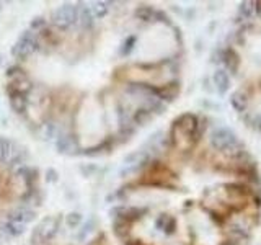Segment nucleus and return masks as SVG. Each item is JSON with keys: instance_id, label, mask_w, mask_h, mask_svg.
<instances>
[{"instance_id": "f257e3e1", "label": "nucleus", "mask_w": 261, "mask_h": 245, "mask_svg": "<svg viewBox=\"0 0 261 245\" xmlns=\"http://www.w3.org/2000/svg\"><path fill=\"white\" fill-rule=\"evenodd\" d=\"M59 231V219L57 217H44L41 223L35 227L31 235L33 243H43L53 240V237Z\"/></svg>"}, {"instance_id": "f03ea898", "label": "nucleus", "mask_w": 261, "mask_h": 245, "mask_svg": "<svg viewBox=\"0 0 261 245\" xmlns=\"http://www.w3.org/2000/svg\"><path fill=\"white\" fill-rule=\"evenodd\" d=\"M39 46L36 36L33 35L31 31H23V35L18 38V41L13 44L12 47V54L16 57V59H27L33 53L36 51Z\"/></svg>"}, {"instance_id": "7ed1b4c3", "label": "nucleus", "mask_w": 261, "mask_h": 245, "mask_svg": "<svg viewBox=\"0 0 261 245\" xmlns=\"http://www.w3.org/2000/svg\"><path fill=\"white\" fill-rule=\"evenodd\" d=\"M51 20L56 27L59 28H69L70 24H73L75 21H79V7L65 4L59 8H56L51 15Z\"/></svg>"}, {"instance_id": "20e7f679", "label": "nucleus", "mask_w": 261, "mask_h": 245, "mask_svg": "<svg viewBox=\"0 0 261 245\" xmlns=\"http://www.w3.org/2000/svg\"><path fill=\"white\" fill-rule=\"evenodd\" d=\"M220 57L225 65V69L230 72V76H240V67H242V59L239 51L233 46H227L220 51Z\"/></svg>"}, {"instance_id": "39448f33", "label": "nucleus", "mask_w": 261, "mask_h": 245, "mask_svg": "<svg viewBox=\"0 0 261 245\" xmlns=\"http://www.w3.org/2000/svg\"><path fill=\"white\" fill-rule=\"evenodd\" d=\"M31 88H33L31 80L27 77V74L24 72H20V74H16V76L10 77V82H8V85H7V92L10 95H24L27 96V93L31 92Z\"/></svg>"}, {"instance_id": "423d86ee", "label": "nucleus", "mask_w": 261, "mask_h": 245, "mask_svg": "<svg viewBox=\"0 0 261 245\" xmlns=\"http://www.w3.org/2000/svg\"><path fill=\"white\" fill-rule=\"evenodd\" d=\"M179 90H181L179 80H171V82H167V84H163L160 87H153V93L160 102H173L175 98L179 95Z\"/></svg>"}, {"instance_id": "0eeeda50", "label": "nucleus", "mask_w": 261, "mask_h": 245, "mask_svg": "<svg viewBox=\"0 0 261 245\" xmlns=\"http://www.w3.org/2000/svg\"><path fill=\"white\" fill-rule=\"evenodd\" d=\"M36 216V212L33 211L31 208L28 206H16L15 209L12 211H8L7 212V219H10V220H16V223H21L27 226L28 223H31L33 219H35Z\"/></svg>"}, {"instance_id": "6e6552de", "label": "nucleus", "mask_w": 261, "mask_h": 245, "mask_svg": "<svg viewBox=\"0 0 261 245\" xmlns=\"http://www.w3.org/2000/svg\"><path fill=\"white\" fill-rule=\"evenodd\" d=\"M155 227H157L160 232L170 235V234L175 232L176 220H175V217H171L170 214H162V216L157 217V220H155Z\"/></svg>"}, {"instance_id": "1a4fd4ad", "label": "nucleus", "mask_w": 261, "mask_h": 245, "mask_svg": "<svg viewBox=\"0 0 261 245\" xmlns=\"http://www.w3.org/2000/svg\"><path fill=\"white\" fill-rule=\"evenodd\" d=\"M27 226L21 224V223H16V220H10V219H4L2 223H0V229H2V232H5L7 235H12V237H18L21 235L27 229Z\"/></svg>"}, {"instance_id": "9d476101", "label": "nucleus", "mask_w": 261, "mask_h": 245, "mask_svg": "<svg viewBox=\"0 0 261 245\" xmlns=\"http://www.w3.org/2000/svg\"><path fill=\"white\" fill-rule=\"evenodd\" d=\"M214 84H216L217 92L220 95H225L227 93L228 87H230V77H228V74L224 69H219L214 74Z\"/></svg>"}, {"instance_id": "9b49d317", "label": "nucleus", "mask_w": 261, "mask_h": 245, "mask_svg": "<svg viewBox=\"0 0 261 245\" xmlns=\"http://www.w3.org/2000/svg\"><path fill=\"white\" fill-rule=\"evenodd\" d=\"M130 224L133 223H130V220H126V219H119V217L114 219L113 231L116 234V237H119V239H126L130 232Z\"/></svg>"}, {"instance_id": "f8f14e48", "label": "nucleus", "mask_w": 261, "mask_h": 245, "mask_svg": "<svg viewBox=\"0 0 261 245\" xmlns=\"http://www.w3.org/2000/svg\"><path fill=\"white\" fill-rule=\"evenodd\" d=\"M57 151L62 152V154H69L73 151V147H75V141H73V137L69 136V134H62L57 137Z\"/></svg>"}, {"instance_id": "ddd939ff", "label": "nucleus", "mask_w": 261, "mask_h": 245, "mask_svg": "<svg viewBox=\"0 0 261 245\" xmlns=\"http://www.w3.org/2000/svg\"><path fill=\"white\" fill-rule=\"evenodd\" d=\"M10 106L15 113H24L28 108V98L24 95H10Z\"/></svg>"}, {"instance_id": "4468645a", "label": "nucleus", "mask_w": 261, "mask_h": 245, "mask_svg": "<svg viewBox=\"0 0 261 245\" xmlns=\"http://www.w3.org/2000/svg\"><path fill=\"white\" fill-rule=\"evenodd\" d=\"M38 134H39L41 139H44V141H49V139H54V137H56V134H57V128H56L54 122L46 121V122H43V125L39 126Z\"/></svg>"}, {"instance_id": "2eb2a0df", "label": "nucleus", "mask_w": 261, "mask_h": 245, "mask_svg": "<svg viewBox=\"0 0 261 245\" xmlns=\"http://www.w3.org/2000/svg\"><path fill=\"white\" fill-rule=\"evenodd\" d=\"M13 154V144L5 137H0V162H7Z\"/></svg>"}, {"instance_id": "dca6fc26", "label": "nucleus", "mask_w": 261, "mask_h": 245, "mask_svg": "<svg viewBox=\"0 0 261 245\" xmlns=\"http://www.w3.org/2000/svg\"><path fill=\"white\" fill-rule=\"evenodd\" d=\"M155 12L152 7H147V5H142V7H139L137 10H136V18H139L141 21H152V20H155Z\"/></svg>"}, {"instance_id": "f3484780", "label": "nucleus", "mask_w": 261, "mask_h": 245, "mask_svg": "<svg viewBox=\"0 0 261 245\" xmlns=\"http://www.w3.org/2000/svg\"><path fill=\"white\" fill-rule=\"evenodd\" d=\"M93 13H92V10L90 8H82V10H79V21H80V24L84 28H92L93 27Z\"/></svg>"}, {"instance_id": "a211bd4d", "label": "nucleus", "mask_w": 261, "mask_h": 245, "mask_svg": "<svg viewBox=\"0 0 261 245\" xmlns=\"http://www.w3.org/2000/svg\"><path fill=\"white\" fill-rule=\"evenodd\" d=\"M153 116V111L149 110V108H141L137 110L136 114H134V122L136 125H147Z\"/></svg>"}, {"instance_id": "6ab92c4d", "label": "nucleus", "mask_w": 261, "mask_h": 245, "mask_svg": "<svg viewBox=\"0 0 261 245\" xmlns=\"http://www.w3.org/2000/svg\"><path fill=\"white\" fill-rule=\"evenodd\" d=\"M80 223H82V214L80 212H69L67 216H65V224H67L69 227H77V226H80Z\"/></svg>"}, {"instance_id": "aec40b11", "label": "nucleus", "mask_w": 261, "mask_h": 245, "mask_svg": "<svg viewBox=\"0 0 261 245\" xmlns=\"http://www.w3.org/2000/svg\"><path fill=\"white\" fill-rule=\"evenodd\" d=\"M93 16H100V18H103V16L108 13V7H106L105 2H96L93 5V10H92Z\"/></svg>"}, {"instance_id": "412c9836", "label": "nucleus", "mask_w": 261, "mask_h": 245, "mask_svg": "<svg viewBox=\"0 0 261 245\" xmlns=\"http://www.w3.org/2000/svg\"><path fill=\"white\" fill-rule=\"evenodd\" d=\"M134 43H136V38H134V36H129L126 43L122 44L121 53H122V54H129V53H130V49H133V44H134Z\"/></svg>"}, {"instance_id": "4be33fe9", "label": "nucleus", "mask_w": 261, "mask_h": 245, "mask_svg": "<svg viewBox=\"0 0 261 245\" xmlns=\"http://www.w3.org/2000/svg\"><path fill=\"white\" fill-rule=\"evenodd\" d=\"M46 180H47V182H51V183L57 182V172L54 168H47V172H46Z\"/></svg>"}, {"instance_id": "5701e85b", "label": "nucleus", "mask_w": 261, "mask_h": 245, "mask_svg": "<svg viewBox=\"0 0 261 245\" xmlns=\"http://www.w3.org/2000/svg\"><path fill=\"white\" fill-rule=\"evenodd\" d=\"M46 24V20L44 18H35L31 21V28L33 30H39V28H43Z\"/></svg>"}, {"instance_id": "b1692460", "label": "nucleus", "mask_w": 261, "mask_h": 245, "mask_svg": "<svg viewBox=\"0 0 261 245\" xmlns=\"http://www.w3.org/2000/svg\"><path fill=\"white\" fill-rule=\"evenodd\" d=\"M126 245H147V243H144L142 240H127V242H124Z\"/></svg>"}, {"instance_id": "393cba45", "label": "nucleus", "mask_w": 261, "mask_h": 245, "mask_svg": "<svg viewBox=\"0 0 261 245\" xmlns=\"http://www.w3.org/2000/svg\"><path fill=\"white\" fill-rule=\"evenodd\" d=\"M101 239L103 237H96V239H93L92 242H88V245H101Z\"/></svg>"}, {"instance_id": "a878e982", "label": "nucleus", "mask_w": 261, "mask_h": 245, "mask_svg": "<svg viewBox=\"0 0 261 245\" xmlns=\"http://www.w3.org/2000/svg\"><path fill=\"white\" fill-rule=\"evenodd\" d=\"M0 245H2V234H0Z\"/></svg>"}]
</instances>
